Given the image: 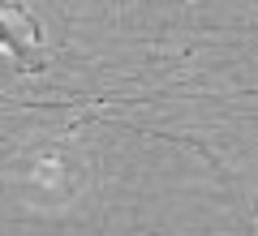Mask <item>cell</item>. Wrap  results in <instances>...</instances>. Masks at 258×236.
Listing matches in <instances>:
<instances>
[{"instance_id": "1", "label": "cell", "mask_w": 258, "mask_h": 236, "mask_svg": "<svg viewBox=\"0 0 258 236\" xmlns=\"http://www.w3.org/2000/svg\"><path fill=\"white\" fill-rule=\"evenodd\" d=\"M39 47H43V30L30 18V9L22 0H0V52L18 56L22 69L35 73V69H43Z\"/></svg>"}]
</instances>
